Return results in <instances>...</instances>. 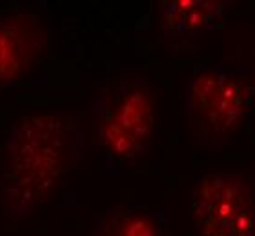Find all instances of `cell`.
I'll return each mask as SVG.
<instances>
[{"label": "cell", "mask_w": 255, "mask_h": 236, "mask_svg": "<svg viewBox=\"0 0 255 236\" xmlns=\"http://www.w3.org/2000/svg\"><path fill=\"white\" fill-rule=\"evenodd\" d=\"M86 147V122L79 113L46 111L22 116L4 146L0 191L7 215L20 218L38 209L84 158Z\"/></svg>", "instance_id": "1"}, {"label": "cell", "mask_w": 255, "mask_h": 236, "mask_svg": "<svg viewBox=\"0 0 255 236\" xmlns=\"http://www.w3.org/2000/svg\"><path fill=\"white\" fill-rule=\"evenodd\" d=\"M91 118L104 155V167L121 173L148 151L155 135L157 102L140 77L101 85L91 102Z\"/></svg>", "instance_id": "2"}, {"label": "cell", "mask_w": 255, "mask_h": 236, "mask_svg": "<svg viewBox=\"0 0 255 236\" xmlns=\"http://www.w3.org/2000/svg\"><path fill=\"white\" fill-rule=\"evenodd\" d=\"M255 85L241 69L213 62L193 66L184 93V118L197 146L223 144L245 124Z\"/></svg>", "instance_id": "3"}, {"label": "cell", "mask_w": 255, "mask_h": 236, "mask_svg": "<svg viewBox=\"0 0 255 236\" xmlns=\"http://www.w3.org/2000/svg\"><path fill=\"white\" fill-rule=\"evenodd\" d=\"M193 236H255V187L237 173H210L190 196Z\"/></svg>", "instance_id": "4"}, {"label": "cell", "mask_w": 255, "mask_h": 236, "mask_svg": "<svg viewBox=\"0 0 255 236\" xmlns=\"http://www.w3.org/2000/svg\"><path fill=\"white\" fill-rule=\"evenodd\" d=\"M234 2L228 0H168L160 4V37L193 40L224 26Z\"/></svg>", "instance_id": "5"}, {"label": "cell", "mask_w": 255, "mask_h": 236, "mask_svg": "<svg viewBox=\"0 0 255 236\" xmlns=\"http://www.w3.org/2000/svg\"><path fill=\"white\" fill-rule=\"evenodd\" d=\"M42 44V31L27 16L0 18V89L26 75Z\"/></svg>", "instance_id": "6"}, {"label": "cell", "mask_w": 255, "mask_h": 236, "mask_svg": "<svg viewBox=\"0 0 255 236\" xmlns=\"http://www.w3.org/2000/svg\"><path fill=\"white\" fill-rule=\"evenodd\" d=\"M95 236H171V229L162 211L128 204L99 215Z\"/></svg>", "instance_id": "7"}]
</instances>
